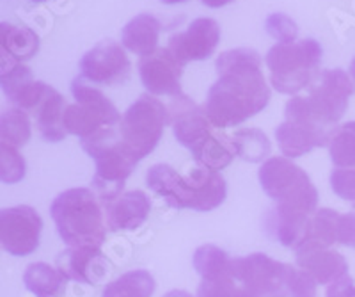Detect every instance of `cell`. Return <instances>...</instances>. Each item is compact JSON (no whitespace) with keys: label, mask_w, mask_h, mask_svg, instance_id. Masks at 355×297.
<instances>
[{"label":"cell","mask_w":355,"mask_h":297,"mask_svg":"<svg viewBox=\"0 0 355 297\" xmlns=\"http://www.w3.org/2000/svg\"><path fill=\"white\" fill-rule=\"evenodd\" d=\"M217 82L208 91L205 110L224 130L261 112L270 102V87L263 75V59L252 49L222 52L215 62Z\"/></svg>","instance_id":"obj_1"},{"label":"cell","mask_w":355,"mask_h":297,"mask_svg":"<svg viewBox=\"0 0 355 297\" xmlns=\"http://www.w3.org/2000/svg\"><path fill=\"white\" fill-rule=\"evenodd\" d=\"M167 110L174 137L192 153L199 166L220 171L233 162L236 150L231 135L217 128L206 110L192 102L187 94L173 98Z\"/></svg>","instance_id":"obj_2"},{"label":"cell","mask_w":355,"mask_h":297,"mask_svg":"<svg viewBox=\"0 0 355 297\" xmlns=\"http://www.w3.org/2000/svg\"><path fill=\"white\" fill-rule=\"evenodd\" d=\"M146 182L169 207L180 210L211 212L220 207L227 196L224 176L202 166L180 175L167 164H155L146 175Z\"/></svg>","instance_id":"obj_3"},{"label":"cell","mask_w":355,"mask_h":297,"mask_svg":"<svg viewBox=\"0 0 355 297\" xmlns=\"http://www.w3.org/2000/svg\"><path fill=\"white\" fill-rule=\"evenodd\" d=\"M50 216L68 248H101L105 242V208L91 189L61 192L50 207Z\"/></svg>","instance_id":"obj_4"},{"label":"cell","mask_w":355,"mask_h":297,"mask_svg":"<svg viewBox=\"0 0 355 297\" xmlns=\"http://www.w3.org/2000/svg\"><path fill=\"white\" fill-rule=\"evenodd\" d=\"M71 93L75 103L66 107L62 119L66 134L77 135L82 146L116 137L121 114L109 98L82 77L71 82Z\"/></svg>","instance_id":"obj_5"},{"label":"cell","mask_w":355,"mask_h":297,"mask_svg":"<svg viewBox=\"0 0 355 297\" xmlns=\"http://www.w3.org/2000/svg\"><path fill=\"white\" fill-rule=\"evenodd\" d=\"M354 93L350 75L341 68L325 69L311 86L307 96H293L286 103V119H299L334 130L336 123L343 118Z\"/></svg>","instance_id":"obj_6"},{"label":"cell","mask_w":355,"mask_h":297,"mask_svg":"<svg viewBox=\"0 0 355 297\" xmlns=\"http://www.w3.org/2000/svg\"><path fill=\"white\" fill-rule=\"evenodd\" d=\"M322 46L316 40H300L295 43H277L265 56L270 71V84L283 94H297L311 87L320 77Z\"/></svg>","instance_id":"obj_7"},{"label":"cell","mask_w":355,"mask_h":297,"mask_svg":"<svg viewBox=\"0 0 355 297\" xmlns=\"http://www.w3.org/2000/svg\"><path fill=\"white\" fill-rule=\"evenodd\" d=\"M261 189L281 207L306 212L313 216L318 210V191L302 167L283 155L270 157L258 173Z\"/></svg>","instance_id":"obj_8"},{"label":"cell","mask_w":355,"mask_h":297,"mask_svg":"<svg viewBox=\"0 0 355 297\" xmlns=\"http://www.w3.org/2000/svg\"><path fill=\"white\" fill-rule=\"evenodd\" d=\"M169 123V110L157 96L146 93L126 109L119 123V141L141 162L160 143Z\"/></svg>","instance_id":"obj_9"},{"label":"cell","mask_w":355,"mask_h":297,"mask_svg":"<svg viewBox=\"0 0 355 297\" xmlns=\"http://www.w3.org/2000/svg\"><path fill=\"white\" fill-rule=\"evenodd\" d=\"M297 271L265 253L233 258L236 287L249 297H291Z\"/></svg>","instance_id":"obj_10"},{"label":"cell","mask_w":355,"mask_h":297,"mask_svg":"<svg viewBox=\"0 0 355 297\" xmlns=\"http://www.w3.org/2000/svg\"><path fill=\"white\" fill-rule=\"evenodd\" d=\"M85 153L96 164L93 176V189L103 208L121 196L125 182L133 173L139 160L126 150L116 137L105 139L100 143L82 146Z\"/></svg>","instance_id":"obj_11"},{"label":"cell","mask_w":355,"mask_h":297,"mask_svg":"<svg viewBox=\"0 0 355 297\" xmlns=\"http://www.w3.org/2000/svg\"><path fill=\"white\" fill-rule=\"evenodd\" d=\"M132 62L125 46L112 40L100 41L80 61V77L93 86H123L130 78Z\"/></svg>","instance_id":"obj_12"},{"label":"cell","mask_w":355,"mask_h":297,"mask_svg":"<svg viewBox=\"0 0 355 297\" xmlns=\"http://www.w3.org/2000/svg\"><path fill=\"white\" fill-rule=\"evenodd\" d=\"M43 219L28 205L0 210V246L12 257H28L40 248Z\"/></svg>","instance_id":"obj_13"},{"label":"cell","mask_w":355,"mask_h":297,"mask_svg":"<svg viewBox=\"0 0 355 297\" xmlns=\"http://www.w3.org/2000/svg\"><path fill=\"white\" fill-rule=\"evenodd\" d=\"M185 65L178 61L169 49H157L153 53L141 58L139 75L142 86L153 96H182V75Z\"/></svg>","instance_id":"obj_14"},{"label":"cell","mask_w":355,"mask_h":297,"mask_svg":"<svg viewBox=\"0 0 355 297\" xmlns=\"http://www.w3.org/2000/svg\"><path fill=\"white\" fill-rule=\"evenodd\" d=\"M220 41V25L214 18H198L189 29L171 36L167 49L182 65L206 61L214 56Z\"/></svg>","instance_id":"obj_15"},{"label":"cell","mask_w":355,"mask_h":297,"mask_svg":"<svg viewBox=\"0 0 355 297\" xmlns=\"http://www.w3.org/2000/svg\"><path fill=\"white\" fill-rule=\"evenodd\" d=\"M297 265L318 285H331L348 274V262L341 253L313 240L297 249Z\"/></svg>","instance_id":"obj_16"},{"label":"cell","mask_w":355,"mask_h":297,"mask_svg":"<svg viewBox=\"0 0 355 297\" xmlns=\"http://www.w3.org/2000/svg\"><path fill=\"white\" fill-rule=\"evenodd\" d=\"M110 264L100 248H68L57 257V269L68 280L98 285L109 274Z\"/></svg>","instance_id":"obj_17"},{"label":"cell","mask_w":355,"mask_h":297,"mask_svg":"<svg viewBox=\"0 0 355 297\" xmlns=\"http://www.w3.org/2000/svg\"><path fill=\"white\" fill-rule=\"evenodd\" d=\"M331 132L318 125L307 121H293L284 119L275 128V139H277L279 150L286 159H297L302 155L309 153L315 148L327 146Z\"/></svg>","instance_id":"obj_18"},{"label":"cell","mask_w":355,"mask_h":297,"mask_svg":"<svg viewBox=\"0 0 355 297\" xmlns=\"http://www.w3.org/2000/svg\"><path fill=\"white\" fill-rule=\"evenodd\" d=\"M311 217L309 214L293 208L275 205L265 217V228L275 239L279 244L286 248L297 249L309 239L311 232Z\"/></svg>","instance_id":"obj_19"},{"label":"cell","mask_w":355,"mask_h":297,"mask_svg":"<svg viewBox=\"0 0 355 297\" xmlns=\"http://www.w3.org/2000/svg\"><path fill=\"white\" fill-rule=\"evenodd\" d=\"M151 212L150 196L144 191H130L105 207V221L109 230H135L148 221Z\"/></svg>","instance_id":"obj_20"},{"label":"cell","mask_w":355,"mask_h":297,"mask_svg":"<svg viewBox=\"0 0 355 297\" xmlns=\"http://www.w3.org/2000/svg\"><path fill=\"white\" fill-rule=\"evenodd\" d=\"M66 107H68L66 98L52 86L46 87L40 103L31 112V116L36 119L37 130L44 141H49V143L64 141V137L68 135L64 130V123H62Z\"/></svg>","instance_id":"obj_21"},{"label":"cell","mask_w":355,"mask_h":297,"mask_svg":"<svg viewBox=\"0 0 355 297\" xmlns=\"http://www.w3.org/2000/svg\"><path fill=\"white\" fill-rule=\"evenodd\" d=\"M40 50V37L34 31L0 22V68L33 59Z\"/></svg>","instance_id":"obj_22"},{"label":"cell","mask_w":355,"mask_h":297,"mask_svg":"<svg viewBox=\"0 0 355 297\" xmlns=\"http://www.w3.org/2000/svg\"><path fill=\"white\" fill-rule=\"evenodd\" d=\"M162 24L148 12L137 15L121 31V45L135 56L146 58L157 50Z\"/></svg>","instance_id":"obj_23"},{"label":"cell","mask_w":355,"mask_h":297,"mask_svg":"<svg viewBox=\"0 0 355 297\" xmlns=\"http://www.w3.org/2000/svg\"><path fill=\"white\" fill-rule=\"evenodd\" d=\"M68 281L59 269L44 262L31 264L24 274L25 287L36 297H61L66 292Z\"/></svg>","instance_id":"obj_24"},{"label":"cell","mask_w":355,"mask_h":297,"mask_svg":"<svg viewBox=\"0 0 355 297\" xmlns=\"http://www.w3.org/2000/svg\"><path fill=\"white\" fill-rule=\"evenodd\" d=\"M155 289V278L144 269H135L110 281L101 297H151Z\"/></svg>","instance_id":"obj_25"},{"label":"cell","mask_w":355,"mask_h":297,"mask_svg":"<svg viewBox=\"0 0 355 297\" xmlns=\"http://www.w3.org/2000/svg\"><path fill=\"white\" fill-rule=\"evenodd\" d=\"M236 150V157L245 162H265L266 159H270L268 155L272 151V144L266 137V134L259 128H239L231 135Z\"/></svg>","instance_id":"obj_26"},{"label":"cell","mask_w":355,"mask_h":297,"mask_svg":"<svg viewBox=\"0 0 355 297\" xmlns=\"http://www.w3.org/2000/svg\"><path fill=\"white\" fill-rule=\"evenodd\" d=\"M327 146L334 167H355V121L334 126Z\"/></svg>","instance_id":"obj_27"},{"label":"cell","mask_w":355,"mask_h":297,"mask_svg":"<svg viewBox=\"0 0 355 297\" xmlns=\"http://www.w3.org/2000/svg\"><path fill=\"white\" fill-rule=\"evenodd\" d=\"M33 135V123L31 116L25 110L8 109L0 114V137L12 146H25Z\"/></svg>","instance_id":"obj_28"},{"label":"cell","mask_w":355,"mask_h":297,"mask_svg":"<svg viewBox=\"0 0 355 297\" xmlns=\"http://www.w3.org/2000/svg\"><path fill=\"white\" fill-rule=\"evenodd\" d=\"M192 262H194V269L198 271L201 280L226 273V271L231 269V265H233V258L224 249L217 248L214 244L199 246L196 249L194 260Z\"/></svg>","instance_id":"obj_29"},{"label":"cell","mask_w":355,"mask_h":297,"mask_svg":"<svg viewBox=\"0 0 355 297\" xmlns=\"http://www.w3.org/2000/svg\"><path fill=\"white\" fill-rule=\"evenodd\" d=\"M339 219H341V214L331 210V208L316 210L311 217V232L307 240L318 242V244L327 246V248H331L332 244H338Z\"/></svg>","instance_id":"obj_30"},{"label":"cell","mask_w":355,"mask_h":297,"mask_svg":"<svg viewBox=\"0 0 355 297\" xmlns=\"http://www.w3.org/2000/svg\"><path fill=\"white\" fill-rule=\"evenodd\" d=\"M33 82V71L24 62L8 65L0 68V87H2L4 94L12 103H17L20 100L21 94L28 90V86Z\"/></svg>","instance_id":"obj_31"},{"label":"cell","mask_w":355,"mask_h":297,"mask_svg":"<svg viewBox=\"0 0 355 297\" xmlns=\"http://www.w3.org/2000/svg\"><path fill=\"white\" fill-rule=\"evenodd\" d=\"M27 164L17 146L0 137V182L18 183L24 180Z\"/></svg>","instance_id":"obj_32"},{"label":"cell","mask_w":355,"mask_h":297,"mask_svg":"<svg viewBox=\"0 0 355 297\" xmlns=\"http://www.w3.org/2000/svg\"><path fill=\"white\" fill-rule=\"evenodd\" d=\"M234 287H236V280H234L233 265H231V269L226 273L201 280L196 297H231L234 292Z\"/></svg>","instance_id":"obj_33"},{"label":"cell","mask_w":355,"mask_h":297,"mask_svg":"<svg viewBox=\"0 0 355 297\" xmlns=\"http://www.w3.org/2000/svg\"><path fill=\"white\" fill-rule=\"evenodd\" d=\"M265 29L279 43H295L299 36V27L295 20L284 12H274L266 18Z\"/></svg>","instance_id":"obj_34"},{"label":"cell","mask_w":355,"mask_h":297,"mask_svg":"<svg viewBox=\"0 0 355 297\" xmlns=\"http://www.w3.org/2000/svg\"><path fill=\"white\" fill-rule=\"evenodd\" d=\"M331 187L338 198L355 203V167H334Z\"/></svg>","instance_id":"obj_35"},{"label":"cell","mask_w":355,"mask_h":297,"mask_svg":"<svg viewBox=\"0 0 355 297\" xmlns=\"http://www.w3.org/2000/svg\"><path fill=\"white\" fill-rule=\"evenodd\" d=\"M338 244L355 248V212H352V214H341Z\"/></svg>","instance_id":"obj_36"},{"label":"cell","mask_w":355,"mask_h":297,"mask_svg":"<svg viewBox=\"0 0 355 297\" xmlns=\"http://www.w3.org/2000/svg\"><path fill=\"white\" fill-rule=\"evenodd\" d=\"M316 287H318V283L309 274L304 273L302 269H299L291 297H316Z\"/></svg>","instance_id":"obj_37"},{"label":"cell","mask_w":355,"mask_h":297,"mask_svg":"<svg viewBox=\"0 0 355 297\" xmlns=\"http://www.w3.org/2000/svg\"><path fill=\"white\" fill-rule=\"evenodd\" d=\"M325 297H355V281L347 274L329 285Z\"/></svg>","instance_id":"obj_38"},{"label":"cell","mask_w":355,"mask_h":297,"mask_svg":"<svg viewBox=\"0 0 355 297\" xmlns=\"http://www.w3.org/2000/svg\"><path fill=\"white\" fill-rule=\"evenodd\" d=\"M201 2L206 6V8L218 9V8H224V6L231 4V2H234V0H201Z\"/></svg>","instance_id":"obj_39"},{"label":"cell","mask_w":355,"mask_h":297,"mask_svg":"<svg viewBox=\"0 0 355 297\" xmlns=\"http://www.w3.org/2000/svg\"><path fill=\"white\" fill-rule=\"evenodd\" d=\"M164 297H196V296H192V294L187 292V290H171V292H167Z\"/></svg>","instance_id":"obj_40"},{"label":"cell","mask_w":355,"mask_h":297,"mask_svg":"<svg viewBox=\"0 0 355 297\" xmlns=\"http://www.w3.org/2000/svg\"><path fill=\"white\" fill-rule=\"evenodd\" d=\"M348 75H350L352 82H354V86H355V58H354V61H352L350 69H348Z\"/></svg>","instance_id":"obj_41"},{"label":"cell","mask_w":355,"mask_h":297,"mask_svg":"<svg viewBox=\"0 0 355 297\" xmlns=\"http://www.w3.org/2000/svg\"><path fill=\"white\" fill-rule=\"evenodd\" d=\"M162 4L167 6H174V4H182V2H187V0H160Z\"/></svg>","instance_id":"obj_42"},{"label":"cell","mask_w":355,"mask_h":297,"mask_svg":"<svg viewBox=\"0 0 355 297\" xmlns=\"http://www.w3.org/2000/svg\"><path fill=\"white\" fill-rule=\"evenodd\" d=\"M33 2H44V0H33Z\"/></svg>","instance_id":"obj_43"},{"label":"cell","mask_w":355,"mask_h":297,"mask_svg":"<svg viewBox=\"0 0 355 297\" xmlns=\"http://www.w3.org/2000/svg\"><path fill=\"white\" fill-rule=\"evenodd\" d=\"M354 210H355V203H354Z\"/></svg>","instance_id":"obj_44"}]
</instances>
